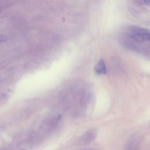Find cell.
I'll return each mask as SVG.
<instances>
[{"label": "cell", "instance_id": "cell-5", "mask_svg": "<svg viewBox=\"0 0 150 150\" xmlns=\"http://www.w3.org/2000/svg\"><path fill=\"white\" fill-rule=\"evenodd\" d=\"M20 150H27L23 149H21Z\"/></svg>", "mask_w": 150, "mask_h": 150}, {"label": "cell", "instance_id": "cell-6", "mask_svg": "<svg viewBox=\"0 0 150 150\" xmlns=\"http://www.w3.org/2000/svg\"></svg>", "mask_w": 150, "mask_h": 150}, {"label": "cell", "instance_id": "cell-2", "mask_svg": "<svg viewBox=\"0 0 150 150\" xmlns=\"http://www.w3.org/2000/svg\"><path fill=\"white\" fill-rule=\"evenodd\" d=\"M142 3L146 5L150 6V1H142Z\"/></svg>", "mask_w": 150, "mask_h": 150}, {"label": "cell", "instance_id": "cell-3", "mask_svg": "<svg viewBox=\"0 0 150 150\" xmlns=\"http://www.w3.org/2000/svg\"><path fill=\"white\" fill-rule=\"evenodd\" d=\"M145 113H146L150 115V107L146 111Z\"/></svg>", "mask_w": 150, "mask_h": 150}, {"label": "cell", "instance_id": "cell-1", "mask_svg": "<svg viewBox=\"0 0 150 150\" xmlns=\"http://www.w3.org/2000/svg\"><path fill=\"white\" fill-rule=\"evenodd\" d=\"M95 70L96 73L98 74H106V68L103 59H101L99 61L95 67Z\"/></svg>", "mask_w": 150, "mask_h": 150}, {"label": "cell", "instance_id": "cell-4", "mask_svg": "<svg viewBox=\"0 0 150 150\" xmlns=\"http://www.w3.org/2000/svg\"><path fill=\"white\" fill-rule=\"evenodd\" d=\"M148 41L150 42V34L149 38Z\"/></svg>", "mask_w": 150, "mask_h": 150}]
</instances>
